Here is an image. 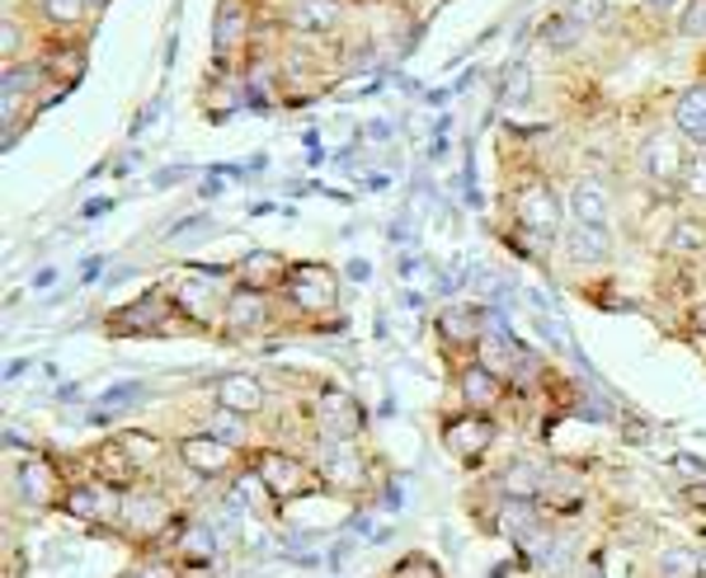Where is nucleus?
Masks as SVG:
<instances>
[{"mask_svg":"<svg viewBox=\"0 0 706 578\" xmlns=\"http://www.w3.org/2000/svg\"><path fill=\"white\" fill-rule=\"evenodd\" d=\"M288 302L306 311V315H321V311H335L340 302V277L330 273L325 264H292L288 273Z\"/></svg>","mask_w":706,"mask_h":578,"instance_id":"1","label":"nucleus"},{"mask_svg":"<svg viewBox=\"0 0 706 578\" xmlns=\"http://www.w3.org/2000/svg\"><path fill=\"white\" fill-rule=\"evenodd\" d=\"M636 165H641L645 179H655V184H674V179H683V170H688L683 136H674V132H650V136L641 142Z\"/></svg>","mask_w":706,"mask_h":578,"instance_id":"2","label":"nucleus"},{"mask_svg":"<svg viewBox=\"0 0 706 578\" xmlns=\"http://www.w3.org/2000/svg\"><path fill=\"white\" fill-rule=\"evenodd\" d=\"M254 475L273 498H302L311 489V470L297 462V456H283V452H260L254 456Z\"/></svg>","mask_w":706,"mask_h":578,"instance_id":"3","label":"nucleus"},{"mask_svg":"<svg viewBox=\"0 0 706 578\" xmlns=\"http://www.w3.org/2000/svg\"><path fill=\"white\" fill-rule=\"evenodd\" d=\"M561 197L546 189V184H527V189H518V197H514V216H518V226L523 231H533V235H542V241H552V235L561 231Z\"/></svg>","mask_w":706,"mask_h":578,"instance_id":"4","label":"nucleus"},{"mask_svg":"<svg viewBox=\"0 0 706 578\" xmlns=\"http://www.w3.org/2000/svg\"><path fill=\"white\" fill-rule=\"evenodd\" d=\"M316 424L325 437H335V443H353V437L363 433V409L353 395L344 391H325L316 400Z\"/></svg>","mask_w":706,"mask_h":578,"instance_id":"5","label":"nucleus"},{"mask_svg":"<svg viewBox=\"0 0 706 578\" xmlns=\"http://www.w3.org/2000/svg\"><path fill=\"white\" fill-rule=\"evenodd\" d=\"M443 443H447V452H453L457 462H476V456H481L490 443H495V424H490L485 414H462V418H447Z\"/></svg>","mask_w":706,"mask_h":578,"instance_id":"6","label":"nucleus"},{"mask_svg":"<svg viewBox=\"0 0 706 578\" xmlns=\"http://www.w3.org/2000/svg\"><path fill=\"white\" fill-rule=\"evenodd\" d=\"M288 273H292V264L279 250H250L241 264H235V277H241V287H250V292L288 287Z\"/></svg>","mask_w":706,"mask_h":578,"instance_id":"7","label":"nucleus"},{"mask_svg":"<svg viewBox=\"0 0 706 578\" xmlns=\"http://www.w3.org/2000/svg\"><path fill=\"white\" fill-rule=\"evenodd\" d=\"M316 466H321L325 485L359 489V480H363V462H359V452H353V443H335V437L316 443Z\"/></svg>","mask_w":706,"mask_h":578,"instance_id":"8","label":"nucleus"},{"mask_svg":"<svg viewBox=\"0 0 706 578\" xmlns=\"http://www.w3.org/2000/svg\"><path fill=\"white\" fill-rule=\"evenodd\" d=\"M118 517H123V527L132 536H155L170 523V504L161 494H151V489H132L123 498V508H118Z\"/></svg>","mask_w":706,"mask_h":578,"instance_id":"9","label":"nucleus"},{"mask_svg":"<svg viewBox=\"0 0 706 578\" xmlns=\"http://www.w3.org/2000/svg\"><path fill=\"white\" fill-rule=\"evenodd\" d=\"M180 456H184V466L189 470H199V475H226L231 462H235V447L218 443V437H180Z\"/></svg>","mask_w":706,"mask_h":578,"instance_id":"10","label":"nucleus"},{"mask_svg":"<svg viewBox=\"0 0 706 578\" xmlns=\"http://www.w3.org/2000/svg\"><path fill=\"white\" fill-rule=\"evenodd\" d=\"M607 254H613V235H607V226H579L575 222L571 231H565V258H571V264L594 268Z\"/></svg>","mask_w":706,"mask_h":578,"instance_id":"11","label":"nucleus"},{"mask_svg":"<svg viewBox=\"0 0 706 578\" xmlns=\"http://www.w3.org/2000/svg\"><path fill=\"white\" fill-rule=\"evenodd\" d=\"M674 128L683 142H693L697 151H706V85H688L674 104Z\"/></svg>","mask_w":706,"mask_h":578,"instance_id":"12","label":"nucleus"},{"mask_svg":"<svg viewBox=\"0 0 706 578\" xmlns=\"http://www.w3.org/2000/svg\"><path fill=\"white\" fill-rule=\"evenodd\" d=\"M571 216L579 226H607V212H613V193H607L598 179H579V184L571 189Z\"/></svg>","mask_w":706,"mask_h":578,"instance_id":"13","label":"nucleus"},{"mask_svg":"<svg viewBox=\"0 0 706 578\" xmlns=\"http://www.w3.org/2000/svg\"><path fill=\"white\" fill-rule=\"evenodd\" d=\"M218 409H231V414H260L264 409V386L254 382L245 372H231L218 382Z\"/></svg>","mask_w":706,"mask_h":578,"instance_id":"14","label":"nucleus"},{"mask_svg":"<svg viewBox=\"0 0 706 578\" xmlns=\"http://www.w3.org/2000/svg\"><path fill=\"white\" fill-rule=\"evenodd\" d=\"M250 33V6L245 0H222L218 6V24H212V43H218V57L226 62L235 43H245Z\"/></svg>","mask_w":706,"mask_h":578,"instance_id":"15","label":"nucleus"},{"mask_svg":"<svg viewBox=\"0 0 706 578\" xmlns=\"http://www.w3.org/2000/svg\"><path fill=\"white\" fill-rule=\"evenodd\" d=\"M462 395H466V405L471 414H485V409H495L504 400V386H500V372H490L485 363H471L462 372Z\"/></svg>","mask_w":706,"mask_h":578,"instance_id":"16","label":"nucleus"},{"mask_svg":"<svg viewBox=\"0 0 706 578\" xmlns=\"http://www.w3.org/2000/svg\"><path fill=\"white\" fill-rule=\"evenodd\" d=\"M226 325L241 334V329H260L264 321H269V296L264 292H250V287H235L231 296H226Z\"/></svg>","mask_w":706,"mask_h":578,"instance_id":"17","label":"nucleus"},{"mask_svg":"<svg viewBox=\"0 0 706 578\" xmlns=\"http://www.w3.org/2000/svg\"><path fill=\"white\" fill-rule=\"evenodd\" d=\"M19 504H29V508H48L52 498H57V470L48 462H29V466H19Z\"/></svg>","mask_w":706,"mask_h":578,"instance_id":"18","label":"nucleus"},{"mask_svg":"<svg viewBox=\"0 0 706 578\" xmlns=\"http://www.w3.org/2000/svg\"><path fill=\"white\" fill-rule=\"evenodd\" d=\"M292 19H297V29H306V33H335L344 24V0H297Z\"/></svg>","mask_w":706,"mask_h":578,"instance_id":"19","label":"nucleus"},{"mask_svg":"<svg viewBox=\"0 0 706 578\" xmlns=\"http://www.w3.org/2000/svg\"><path fill=\"white\" fill-rule=\"evenodd\" d=\"M67 508L75 513V517H90V523H104V517H113L118 508V498L109 494V485H75L71 494H67Z\"/></svg>","mask_w":706,"mask_h":578,"instance_id":"20","label":"nucleus"},{"mask_svg":"<svg viewBox=\"0 0 706 578\" xmlns=\"http://www.w3.org/2000/svg\"><path fill=\"white\" fill-rule=\"evenodd\" d=\"M500 531L504 536H518V541H537V508H533V498H508L504 513H500Z\"/></svg>","mask_w":706,"mask_h":578,"instance_id":"21","label":"nucleus"},{"mask_svg":"<svg viewBox=\"0 0 706 578\" xmlns=\"http://www.w3.org/2000/svg\"><path fill=\"white\" fill-rule=\"evenodd\" d=\"M94 470H100L104 485H123V480H132V475H137V466H132V456L123 452V443H104L100 452H94Z\"/></svg>","mask_w":706,"mask_h":578,"instance_id":"22","label":"nucleus"},{"mask_svg":"<svg viewBox=\"0 0 706 578\" xmlns=\"http://www.w3.org/2000/svg\"><path fill=\"white\" fill-rule=\"evenodd\" d=\"M438 329H443L447 338H457V344H471V338H485L481 311H471V306H453V311H443Z\"/></svg>","mask_w":706,"mask_h":578,"instance_id":"23","label":"nucleus"},{"mask_svg":"<svg viewBox=\"0 0 706 578\" xmlns=\"http://www.w3.org/2000/svg\"><path fill=\"white\" fill-rule=\"evenodd\" d=\"M212 296H218V287H212V283H203V277H184V283L174 287V306H184V311L199 315V321H208Z\"/></svg>","mask_w":706,"mask_h":578,"instance_id":"24","label":"nucleus"},{"mask_svg":"<svg viewBox=\"0 0 706 578\" xmlns=\"http://www.w3.org/2000/svg\"><path fill=\"white\" fill-rule=\"evenodd\" d=\"M208 437H218L226 447H241L245 443V414H231V409H212L208 424H203Z\"/></svg>","mask_w":706,"mask_h":578,"instance_id":"25","label":"nucleus"},{"mask_svg":"<svg viewBox=\"0 0 706 578\" xmlns=\"http://www.w3.org/2000/svg\"><path fill=\"white\" fill-rule=\"evenodd\" d=\"M38 10H43V19L52 29H75L90 10V0H38Z\"/></svg>","mask_w":706,"mask_h":578,"instance_id":"26","label":"nucleus"},{"mask_svg":"<svg viewBox=\"0 0 706 578\" xmlns=\"http://www.w3.org/2000/svg\"><path fill=\"white\" fill-rule=\"evenodd\" d=\"M118 443H123V452L132 456V466H137V470H151L155 462H161V452H165L151 433H123Z\"/></svg>","mask_w":706,"mask_h":578,"instance_id":"27","label":"nucleus"},{"mask_svg":"<svg viewBox=\"0 0 706 578\" xmlns=\"http://www.w3.org/2000/svg\"><path fill=\"white\" fill-rule=\"evenodd\" d=\"M180 546H184L189 560H212V555H218V531L203 527V523H193V527L180 536Z\"/></svg>","mask_w":706,"mask_h":578,"instance_id":"28","label":"nucleus"},{"mask_svg":"<svg viewBox=\"0 0 706 578\" xmlns=\"http://www.w3.org/2000/svg\"><path fill=\"white\" fill-rule=\"evenodd\" d=\"M527 94H533V71H527V62H514L504 71V104L518 109L527 104Z\"/></svg>","mask_w":706,"mask_h":578,"instance_id":"29","label":"nucleus"},{"mask_svg":"<svg viewBox=\"0 0 706 578\" xmlns=\"http://www.w3.org/2000/svg\"><path fill=\"white\" fill-rule=\"evenodd\" d=\"M669 250L674 254H702L706 250V226L702 222H678L669 231Z\"/></svg>","mask_w":706,"mask_h":578,"instance_id":"30","label":"nucleus"},{"mask_svg":"<svg viewBox=\"0 0 706 578\" xmlns=\"http://www.w3.org/2000/svg\"><path fill=\"white\" fill-rule=\"evenodd\" d=\"M500 485L514 494V498H533V494L542 489V475H537L533 466H508V470L500 475Z\"/></svg>","mask_w":706,"mask_h":578,"instance_id":"31","label":"nucleus"},{"mask_svg":"<svg viewBox=\"0 0 706 578\" xmlns=\"http://www.w3.org/2000/svg\"><path fill=\"white\" fill-rule=\"evenodd\" d=\"M659 569L669 574V578H693L697 569H702V560L693 550H678V546H669V550H659Z\"/></svg>","mask_w":706,"mask_h":578,"instance_id":"32","label":"nucleus"},{"mask_svg":"<svg viewBox=\"0 0 706 578\" xmlns=\"http://www.w3.org/2000/svg\"><path fill=\"white\" fill-rule=\"evenodd\" d=\"M603 14H607V0H571V6H565V19H571L575 29L603 24Z\"/></svg>","mask_w":706,"mask_h":578,"instance_id":"33","label":"nucleus"},{"mask_svg":"<svg viewBox=\"0 0 706 578\" xmlns=\"http://www.w3.org/2000/svg\"><path fill=\"white\" fill-rule=\"evenodd\" d=\"M683 193L697 197V203H706V151L693 155L688 170H683Z\"/></svg>","mask_w":706,"mask_h":578,"instance_id":"34","label":"nucleus"},{"mask_svg":"<svg viewBox=\"0 0 706 578\" xmlns=\"http://www.w3.org/2000/svg\"><path fill=\"white\" fill-rule=\"evenodd\" d=\"M688 38H706V0H688V10H683V24H678Z\"/></svg>","mask_w":706,"mask_h":578,"instance_id":"35","label":"nucleus"},{"mask_svg":"<svg viewBox=\"0 0 706 578\" xmlns=\"http://www.w3.org/2000/svg\"><path fill=\"white\" fill-rule=\"evenodd\" d=\"M19 48H24V29H19L14 19H6V24H0V52H6V67H14Z\"/></svg>","mask_w":706,"mask_h":578,"instance_id":"36","label":"nucleus"},{"mask_svg":"<svg viewBox=\"0 0 706 578\" xmlns=\"http://www.w3.org/2000/svg\"><path fill=\"white\" fill-rule=\"evenodd\" d=\"M137 395H142V386H137V382L128 386V382H123V386H109V391L100 395V400H104V409H118V405H128V400H137Z\"/></svg>","mask_w":706,"mask_h":578,"instance_id":"37","label":"nucleus"},{"mask_svg":"<svg viewBox=\"0 0 706 578\" xmlns=\"http://www.w3.org/2000/svg\"><path fill=\"white\" fill-rule=\"evenodd\" d=\"M123 578H174L165 565H142V569H132V574H123Z\"/></svg>","mask_w":706,"mask_h":578,"instance_id":"38","label":"nucleus"},{"mask_svg":"<svg viewBox=\"0 0 706 578\" xmlns=\"http://www.w3.org/2000/svg\"><path fill=\"white\" fill-rule=\"evenodd\" d=\"M688 325H693L697 334H706V302H697V306L688 311Z\"/></svg>","mask_w":706,"mask_h":578,"instance_id":"39","label":"nucleus"},{"mask_svg":"<svg viewBox=\"0 0 706 578\" xmlns=\"http://www.w3.org/2000/svg\"><path fill=\"white\" fill-rule=\"evenodd\" d=\"M113 203H109V197H94V203H85V216H104Z\"/></svg>","mask_w":706,"mask_h":578,"instance_id":"40","label":"nucleus"},{"mask_svg":"<svg viewBox=\"0 0 706 578\" xmlns=\"http://www.w3.org/2000/svg\"><path fill=\"white\" fill-rule=\"evenodd\" d=\"M645 6H650V10H655V14H669V10H674V6H678V0H645Z\"/></svg>","mask_w":706,"mask_h":578,"instance_id":"41","label":"nucleus"},{"mask_svg":"<svg viewBox=\"0 0 706 578\" xmlns=\"http://www.w3.org/2000/svg\"><path fill=\"white\" fill-rule=\"evenodd\" d=\"M367 273H372V268L363 264V258H353V264H349V277H367Z\"/></svg>","mask_w":706,"mask_h":578,"instance_id":"42","label":"nucleus"},{"mask_svg":"<svg viewBox=\"0 0 706 578\" xmlns=\"http://www.w3.org/2000/svg\"><path fill=\"white\" fill-rule=\"evenodd\" d=\"M607 6H636V0H607Z\"/></svg>","mask_w":706,"mask_h":578,"instance_id":"43","label":"nucleus"},{"mask_svg":"<svg viewBox=\"0 0 706 578\" xmlns=\"http://www.w3.org/2000/svg\"><path fill=\"white\" fill-rule=\"evenodd\" d=\"M90 6H94V10H104V6H109V0H90Z\"/></svg>","mask_w":706,"mask_h":578,"instance_id":"44","label":"nucleus"}]
</instances>
